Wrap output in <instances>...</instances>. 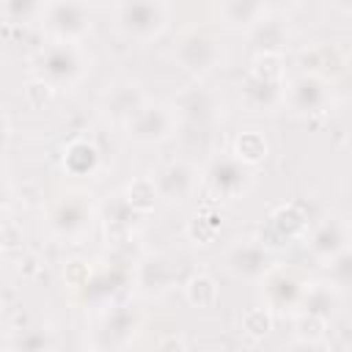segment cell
<instances>
[{
    "mask_svg": "<svg viewBox=\"0 0 352 352\" xmlns=\"http://www.w3.org/2000/svg\"><path fill=\"white\" fill-rule=\"evenodd\" d=\"M91 69V55L80 44L50 41L36 52V72L52 88H72Z\"/></svg>",
    "mask_w": 352,
    "mask_h": 352,
    "instance_id": "cell-1",
    "label": "cell"
},
{
    "mask_svg": "<svg viewBox=\"0 0 352 352\" xmlns=\"http://www.w3.org/2000/svg\"><path fill=\"white\" fill-rule=\"evenodd\" d=\"M113 14L124 36L135 41H151L168 28L170 8L160 0H126V3H118Z\"/></svg>",
    "mask_w": 352,
    "mask_h": 352,
    "instance_id": "cell-2",
    "label": "cell"
},
{
    "mask_svg": "<svg viewBox=\"0 0 352 352\" xmlns=\"http://www.w3.org/2000/svg\"><path fill=\"white\" fill-rule=\"evenodd\" d=\"M201 182L212 201H236L253 184V168L239 162L234 154H220L206 165Z\"/></svg>",
    "mask_w": 352,
    "mask_h": 352,
    "instance_id": "cell-3",
    "label": "cell"
},
{
    "mask_svg": "<svg viewBox=\"0 0 352 352\" xmlns=\"http://www.w3.org/2000/svg\"><path fill=\"white\" fill-rule=\"evenodd\" d=\"M38 25L50 41L80 44V38L91 30V8L85 3H41Z\"/></svg>",
    "mask_w": 352,
    "mask_h": 352,
    "instance_id": "cell-4",
    "label": "cell"
},
{
    "mask_svg": "<svg viewBox=\"0 0 352 352\" xmlns=\"http://www.w3.org/2000/svg\"><path fill=\"white\" fill-rule=\"evenodd\" d=\"M223 58V47L217 41L214 33L209 30H187L176 47H173V60L192 77H204L209 74Z\"/></svg>",
    "mask_w": 352,
    "mask_h": 352,
    "instance_id": "cell-5",
    "label": "cell"
},
{
    "mask_svg": "<svg viewBox=\"0 0 352 352\" xmlns=\"http://www.w3.org/2000/svg\"><path fill=\"white\" fill-rule=\"evenodd\" d=\"M176 132V110L146 102V107L126 124V138L138 146H157Z\"/></svg>",
    "mask_w": 352,
    "mask_h": 352,
    "instance_id": "cell-6",
    "label": "cell"
},
{
    "mask_svg": "<svg viewBox=\"0 0 352 352\" xmlns=\"http://www.w3.org/2000/svg\"><path fill=\"white\" fill-rule=\"evenodd\" d=\"M94 209L85 195H63L50 212V228L60 239H80L91 231Z\"/></svg>",
    "mask_w": 352,
    "mask_h": 352,
    "instance_id": "cell-7",
    "label": "cell"
},
{
    "mask_svg": "<svg viewBox=\"0 0 352 352\" xmlns=\"http://www.w3.org/2000/svg\"><path fill=\"white\" fill-rule=\"evenodd\" d=\"M226 264L236 278L245 280H264L275 270L272 250L261 245V239H239L236 245H231V250L226 253Z\"/></svg>",
    "mask_w": 352,
    "mask_h": 352,
    "instance_id": "cell-8",
    "label": "cell"
},
{
    "mask_svg": "<svg viewBox=\"0 0 352 352\" xmlns=\"http://www.w3.org/2000/svg\"><path fill=\"white\" fill-rule=\"evenodd\" d=\"M330 96H333L330 82L316 74H308V72H302L292 82H286V104L302 116L322 113L330 104Z\"/></svg>",
    "mask_w": 352,
    "mask_h": 352,
    "instance_id": "cell-9",
    "label": "cell"
},
{
    "mask_svg": "<svg viewBox=\"0 0 352 352\" xmlns=\"http://www.w3.org/2000/svg\"><path fill=\"white\" fill-rule=\"evenodd\" d=\"M349 242H352L349 226H346L341 217H327V220H322V223L311 231V236H308V250H311V256H316L319 261H327V264H330L336 256H341L346 248H352Z\"/></svg>",
    "mask_w": 352,
    "mask_h": 352,
    "instance_id": "cell-10",
    "label": "cell"
},
{
    "mask_svg": "<svg viewBox=\"0 0 352 352\" xmlns=\"http://www.w3.org/2000/svg\"><path fill=\"white\" fill-rule=\"evenodd\" d=\"M104 116L113 118V121H121V124H129L143 107H146V94L138 82L132 80H118L107 88L104 94Z\"/></svg>",
    "mask_w": 352,
    "mask_h": 352,
    "instance_id": "cell-11",
    "label": "cell"
},
{
    "mask_svg": "<svg viewBox=\"0 0 352 352\" xmlns=\"http://www.w3.org/2000/svg\"><path fill=\"white\" fill-rule=\"evenodd\" d=\"M154 184H157L160 198H165V201H170V204H182V201H187V198L195 192V187H198V173H195V168H192L190 162L173 160V162H168V165L157 173Z\"/></svg>",
    "mask_w": 352,
    "mask_h": 352,
    "instance_id": "cell-12",
    "label": "cell"
},
{
    "mask_svg": "<svg viewBox=\"0 0 352 352\" xmlns=\"http://www.w3.org/2000/svg\"><path fill=\"white\" fill-rule=\"evenodd\" d=\"M308 228V212L300 204H283L270 214V226L261 234V245H267L270 250L275 248L272 239H278V245L302 236Z\"/></svg>",
    "mask_w": 352,
    "mask_h": 352,
    "instance_id": "cell-13",
    "label": "cell"
},
{
    "mask_svg": "<svg viewBox=\"0 0 352 352\" xmlns=\"http://www.w3.org/2000/svg\"><path fill=\"white\" fill-rule=\"evenodd\" d=\"M173 110H176V116H182L190 124H204L217 116L220 102L212 88L195 82V85H187L179 91V96L173 99Z\"/></svg>",
    "mask_w": 352,
    "mask_h": 352,
    "instance_id": "cell-14",
    "label": "cell"
},
{
    "mask_svg": "<svg viewBox=\"0 0 352 352\" xmlns=\"http://www.w3.org/2000/svg\"><path fill=\"white\" fill-rule=\"evenodd\" d=\"M264 297L270 308L286 311V308H300V300L305 294V283L297 278V272L275 267L264 280Z\"/></svg>",
    "mask_w": 352,
    "mask_h": 352,
    "instance_id": "cell-15",
    "label": "cell"
},
{
    "mask_svg": "<svg viewBox=\"0 0 352 352\" xmlns=\"http://www.w3.org/2000/svg\"><path fill=\"white\" fill-rule=\"evenodd\" d=\"M242 104L248 110L264 113L275 110L278 104H286V80H264L248 72L242 82Z\"/></svg>",
    "mask_w": 352,
    "mask_h": 352,
    "instance_id": "cell-16",
    "label": "cell"
},
{
    "mask_svg": "<svg viewBox=\"0 0 352 352\" xmlns=\"http://www.w3.org/2000/svg\"><path fill=\"white\" fill-rule=\"evenodd\" d=\"M140 324V314L132 311L129 305H113V311L104 316L102 327H99V341L104 346H124Z\"/></svg>",
    "mask_w": 352,
    "mask_h": 352,
    "instance_id": "cell-17",
    "label": "cell"
},
{
    "mask_svg": "<svg viewBox=\"0 0 352 352\" xmlns=\"http://www.w3.org/2000/svg\"><path fill=\"white\" fill-rule=\"evenodd\" d=\"M102 165L99 148L88 138H74L63 146V170L72 176H94Z\"/></svg>",
    "mask_w": 352,
    "mask_h": 352,
    "instance_id": "cell-18",
    "label": "cell"
},
{
    "mask_svg": "<svg viewBox=\"0 0 352 352\" xmlns=\"http://www.w3.org/2000/svg\"><path fill=\"white\" fill-rule=\"evenodd\" d=\"M248 36H250V44L256 47L258 55H280V47L286 44L289 30H286V25L278 16L267 14L261 22H256L248 30Z\"/></svg>",
    "mask_w": 352,
    "mask_h": 352,
    "instance_id": "cell-19",
    "label": "cell"
},
{
    "mask_svg": "<svg viewBox=\"0 0 352 352\" xmlns=\"http://www.w3.org/2000/svg\"><path fill=\"white\" fill-rule=\"evenodd\" d=\"M217 14L228 28L250 30L256 22H261L267 16V6L258 0H226L217 6Z\"/></svg>",
    "mask_w": 352,
    "mask_h": 352,
    "instance_id": "cell-20",
    "label": "cell"
},
{
    "mask_svg": "<svg viewBox=\"0 0 352 352\" xmlns=\"http://www.w3.org/2000/svg\"><path fill=\"white\" fill-rule=\"evenodd\" d=\"M173 283V267L162 256H148L138 264V286L146 294H160Z\"/></svg>",
    "mask_w": 352,
    "mask_h": 352,
    "instance_id": "cell-21",
    "label": "cell"
},
{
    "mask_svg": "<svg viewBox=\"0 0 352 352\" xmlns=\"http://www.w3.org/2000/svg\"><path fill=\"white\" fill-rule=\"evenodd\" d=\"M338 305V289L330 283V280H322V283H308L305 286V294L300 300V314H311V316H322V319H330L333 311Z\"/></svg>",
    "mask_w": 352,
    "mask_h": 352,
    "instance_id": "cell-22",
    "label": "cell"
},
{
    "mask_svg": "<svg viewBox=\"0 0 352 352\" xmlns=\"http://www.w3.org/2000/svg\"><path fill=\"white\" fill-rule=\"evenodd\" d=\"M239 162H245L248 168L258 165L267 160L270 154V146H267V138L258 132V129H245L234 138V151H231Z\"/></svg>",
    "mask_w": 352,
    "mask_h": 352,
    "instance_id": "cell-23",
    "label": "cell"
},
{
    "mask_svg": "<svg viewBox=\"0 0 352 352\" xmlns=\"http://www.w3.org/2000/svg\"><path fill=\"white\" fill-rule=\"evenodd\" d=\"M184 297L190 305L195 308H212L220 297V289H217V280L209 275V272H195L187 283H184Z\"/></svg>",
    "mask_w": 352,
    "mask_h": 352,
    "instance_id": "cell-24",
    "label": "cell"
},
{
    "mask_svg": "<svg viewBox=\"0 0 352 352\" xmlns=\"http://www.w3.org/2000/svg\"><path fill=\"white\" fill-rule=\"evenodd\" d=\"M305 69H308V74H316V77H322V80H327L324 74L327 72H333V74H341L346 66H344V60H341V55H338V50L336 47H327V44H319V47H314L311 52H305Z\"/></svg>",
    "mask_w": 352,
    "mask_h": 352,
    "instance_id": "cell-25",
    "label": "cell"
},
{
    "mask_svg": "<svg viewBox=\"0 0 352 352\" xmlns=\"http://www.w3.org/2000/svg\"><path fill=\"white\" fill-rule=\"evenodd\" d=\"M124 198H126V204H129L138 214H143V212H151V209H154L160 192H157L154 179H148V176H138V179H132V182L126 184Z\"/></svg>",
    "mask_w": 352,
    "mask_h": 352,
    "instance_id": "cell-26",
    "label": "cell"
},
{
    "mask_svg": "<svg viewBox=\"0 0 352 352\" xmlns=\"http://www.w3.org/2000/svg\"><path fill=\"white\" fill-rule=\"evenodd\" d=\"M138 217V212L126 204V198L121 195L118 201H113V204H107V214H104V226H107V236H113V239H118V236H124V234H129L132 231V220Z\"/></svg>",
    "mask_w": 352,
    "mask_h": 352,
    "instance_id": "cell-27",
    "label": "cell"
},
{
    "mask_svg": "<svg viewBox=\"0 0 352 352\" xmlns=\"http://www.w3.org/2000/svg\"><path fill=\"white\" fill-rule=\"evenodd\" d=\"M52 349L55 341L47 327H25L14 341V352H52Z\"/></svg>",
    "mask_w": 352,
    "mask_h": 352,
    "instance_id": "cell-28",
    "label": "cell"
},
{
    "mask_svg": "<svg viewBox=\"0 0 352 352\" xmlns=\"http://www.w3.org/2000/svg\"><path fill=\"white\" fill-rule=\"evenodd\" d=\"M52 96H55V88H52L47 80H41V77H33V80L22 88V104H25L28 110H33V113L47 110L50 102H52Z\"/></svg>",
    "mask_w": 352,
    "mask_h": 352,
    "instance_id": "cell-29",
    "label": "cell"
},
{
    "mask_svg": "<svg viewBox=\"0 0 352 352\" xmlns=\"http://www.w3.org/2000/svg\"><path fill=\"white\" fill-rule=\"evenodd\" d=\"M294 333H297V341L322 344L324 336H327V319L311 316V314H300V316L294 319Z\"/></svg>",
    "mask_w": 352,
    "mask_h": 352,
    "instance_id": "cell-30",
    "label": "cell"
},
{
    "mask_svg": "<svg viewBox=\"0 0 352 352\" xmlns=\"http://www.w3.org/2000/svg\"><path fill=\"white\" fill-rule=\"evenodd\" d=\"M217 231H220V217H217L212 209H204L201 214H195L192 223H190V228H187V234H190L195 242H201V245L212 242V239L217 236Z\"/></svg>",
    "mask_w": 352,
    "mask_h": 352,
    "instance_id": "cell-31",
    "label": "cell"
},
{
    "mask_svg": "<svg viewBox=\"0 0 352 352\" xmlns=\"http://www.w3.org/2000/svg\"><path fill=\"white\" fill-rule=\"evenodd\" d=\"M327 280H330L336 289L352 286V248H346L341 256H336V258L327 264Z\"/></svg>",
    "mask_w": 352,
    "mask_h": 352,
    "instance_id": "cell-32",
    "label": "cell"
},
{
    "mask_svg": "<svg viewBox=\"0 0 352 352\" xmlns=\"http://www.w3.org/2000/svg\"><path fill=\"white\" fill-rule=\"evenodd\" d=\"M242 330L250 338H264L272 330V311L270 308H250L242 316Z\"/></svg>",
    "mask_w": 352,
    "mask_h": 352,
    "instance_id": "cell-33",
    "label": "cell"
},
{
    "mask_svg": "<svg viewBox=\"0 0 352 352\" xmlns=\"http://www.w3.org/2000/svg\"><path fill=\"white\" fill-rule=\"evenodd\" d=\"M38 14H41V3H19V0H6L3 3V16L8 25H25L30 19L38 22Z\"/></svg>",
    "mask_w": 352,
    "mask_h": 352,
    "instance_id": "cell-34",
    "label": "cell"
},
{
    "mask_svg": "<svg viewBox=\"0 0 352 352\" xmlns=\"http://www.w3.org/2000/svg\"><path fill=\"white\" fill-rule=\"evenodd\" d=\"M250 74L264 77V80H286L283 77V60H280V55H256V60L250 66Z\"/></svg>",
    "mask_w": 352,
    "mask_h": 352,
    "instance_id": "cell-35",
    "label": "cell"
},
{
    "mask_svg": "<svg viewBox=\"0 0 352 352\" xmlns=\"http://www.w3.org/2000/svg\"><path fill=\"white\" fill-rule=\"evenodd\" d=\"M63 280H66L69 289L80 292V289H85V286L91 283V267H88L82 258H72V261H66V267H63Z\"/></svg>",
    "mask_w": 352,
    "mask_h": 352,
    "instance_id": "cell-36",
    "label": "cell"
},
{
    "mask_svg": "<svg viewBox=\"0 0 352 352\" xmlns=\"http://www.w3.org/2000/svg\"><path fill=\"white\" fill-rule=\"evenodd\" d=\"M0 242H3L6 250L19 248V245H22V228H19L14 220H6V223H3V231H0Z\"/></svg>",
    "mask_w": 352,
    "mask_h": 352,
    "instance_id": "cell-37",
    "label": "cell"
},
{
    "mask_svg": "<svg viewBox=\"0 0 352 352\" xmlns=\"http://www.w3.org/2000/svg\"><path fill=\"white\" fill-rule=\"evenodd\" d=\"M157 352H187V346H184V341H182V338L168 336V338H162V341H160Z\"/></svg>",
    "mask_w": 352,
    "mask_h": 352,
    "instance_id": "cell-38",
    "label": "cell"
},
{
    "mask_svg": "<svg viewBox=\"0 0 352 352\" xmlns=\"http://www.w3.org/2000/svg\"><path fill=\"white\" fill-rule=\"evenodd\" d=\"M292 352H324V349H322V344H311V341H297V344L292 346Z\"/></svg>",
    "mask_w": 352,
    "mask_h": 352,
    "instance_id": "cell-39",
    "label": "cell"
},
{
    "mask_svg": "<svg viewBox=\"0 0 352 352\" xmlns=\"http://www.w3.org/2000/svg\"><path fill=\"white\" fill-rule=\"evenodd\" d=\"M346 146H349V148H352V135H349V138H346Z\"/></svg>",
    "mask_w": 352,
    "mask_h": 352,
    "instance_id": "cell-40",
    "label": "cell"
}]
</instances>
